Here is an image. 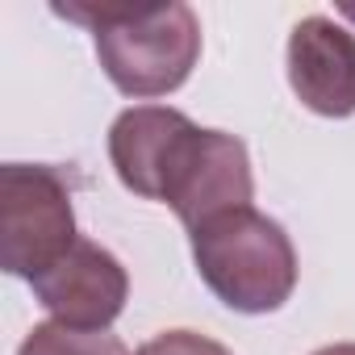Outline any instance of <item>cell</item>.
I'll return each mask as SVG.
<instances>
[{"label":"cell","instance_id":"6da1fadb","mask_svg":"<svg viewBox=\"0 0 355 355\" xmlns=\"http://www.w3.org/2000/svg\"><path fill=\"white\" fill-rule=\"evenodd\" d=\"M96 34V55L105 76L125 96L175 92L201 55V26L189 5H55Z\"/></svg>","mask_w":355,"mask_h":355},{"label":"cell","instance_id":"7a4b0ae2","mask_svg":"<svg viewBox=\"0 0 355 355\" xmlns=\"http://www.w3.org/2000/svg\"><path fill=\"white\" fill-rule=\"evenodd\" d=\"M201 280L239 313H272L297 284V255L280 222L243 205L193 230Z\"/></svg>","mask_w":355,"mask_h":355},{"label":"cell","instance_id":"3957f363","mask_svg":"<svg viewBox=\"0 0 355 355\" xmlns=\"http://www.w3.org/2000/svg\"><path fill=\"white\" fill-rule=\"evenodd\" d=\"M71 189L59 167L5 163L0 167V263L13 276L38 280L76 247Z\"/></svg>","mask_w":355,"mask_h":355},{"label":"cell","instance_id":"277c9868","mask_svg":"<svg viewBox=\"0 0 355 355\" xmlns=\"http://www.w3.org/2000/svg\"><path fill=\"white\" fill-rule=\"evenodd\" d=\"M251 193H255V180H251L247 146L234 134L189 125L163 171L159 201H167L175 218L189 230H197L226 209L251 205Z\"/></svg>","mask_w":355,"mask_h":355},{"label":"cell","instance_id":"5b68a950","mask_svg":"<svg viewBox=\"0 0 355 355\" xmlns=\"http://www.w3.org/2000/svg\"><path fill=\"white\" fill-rule=\"evenodd\" d=\"M30 284L38 301L55 313V322L80 326V330H105L121 313L130 293V280L117 255H109L88 239H80L55 268H46Z\"/></svg>","mask_w":355,"mask_h":355},{"label":"cell","instance_id":"8992f818","mask_svg":"<svg viewBox=\"0 0 355 355\" xmlns=\"http://www.w3.org/2000/svg\"><path fill=\"white\" fill-rule=\"evenodd\" d=\"M288 84L322 117L355 113V34L330 17H305L288 38Z\"/></svg>","mask_w":355,"mask_h":355},{"label":"cell","instance_id":"52a82bcc","mask_svg":"<svg viewBox=\"0 0 355 355\" xmlns=\"http://www.w3.org/2000/svg\"><path fill=\"white\" fill-rule=\"evenodd\" d=\"M193 121L175 109H163V105H138V109H125L113 130H109V155H113V167L121 175V184L146 201H159V189H163V171L171 163V150L175 142L184 138Z\"/></svg>","mask_w":355,"mask_h":355},{"label":"cell","instance_id":"ba28073f","mask_svg":"<svg viewBox=\"0 0 355 355\" xmlns=\"http://www.w3.org/2000/svg\"><path fill=\"white\" fill-rule=\"evenodd\" d=\"M17 355H130L125 343L109 330H80L67 322H42L30 330Z\"/></svg>","mask_w":355,"mask_h":355},{"label":"cell","instance_id":"9c48e42d","mask_svg":"<svg viewBox=\"0 0 355 355\" xmlns=\"http://www.w3.org/2000/svg\"><path fill=\"white\" fill-rule=\"evenodd\" d=\"M138 355H230V351L193 330H167V334L150 338L146 347H138Z\"/></svg>","mask_w":355,"mask_h":355},{"label":"cell","instance_id":"30bf717a","mask_svg":"<svg viewBox=\"0 0 355 355\" xmlns=\"http://www.w3.org/2000/svg\"><path fill=\"white\" fill-rule=\"evenodd\" d=\"M313 355H355V343H338V347H322Z\"/></svg>","mask_w":355,"mask_h":355}]
</instances>
